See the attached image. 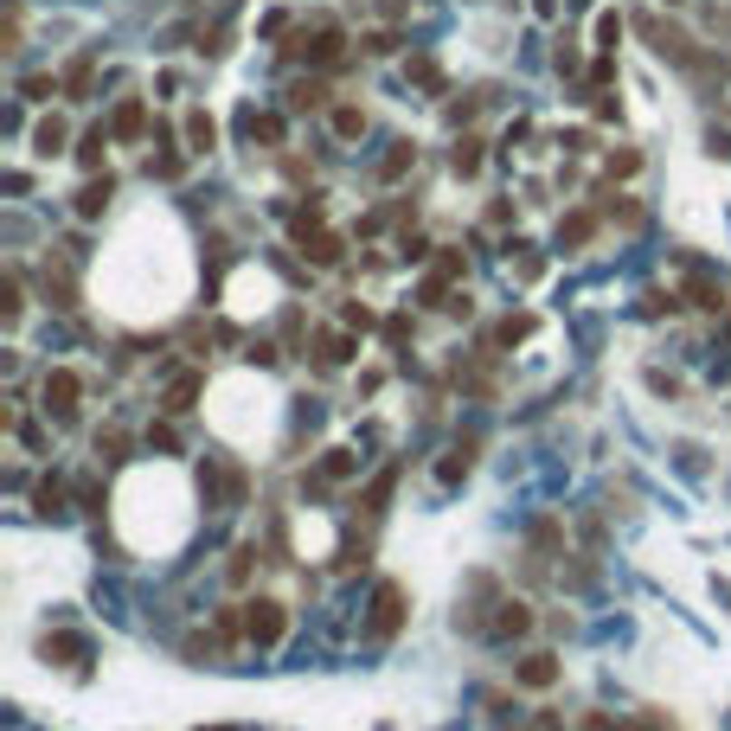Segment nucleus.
<instances>
[{
	"label": "nucleus",
	"instance_id": "20",
	"mask_svg": "<svg viewBox=\"0 0 731 731\" xmlns=\"http://www.w3.org/2000/svg\"><path fill=\"white\" fill-rule=\"evenodd\" d=\"M693 302H699V309H725V282H712V276H693Z\"/></svg>",
	"mask_w": 731,
	"mask_h": 731
},
{
	"label": "nucleus",
	"instance_id": "4",
	"mask_svg": "<svg viewBox=\"0 0 731 731\" xmlns=\"http://www.w3.org/2000/svg\"><path fill=\"white\" fill-rule=\"evenodd\" d=\"M340 45H347V39H340V26H315V33H302L296 45H289V52H302V58H315V64H334V58H340Z\"/></svg>",
	"mask_w": 731,
	"mask_h": 731
},
{
	"label": "nucleus",
	"instance_id": "22",
	"mask_svg": "<svg viewBox=\"0 0 731 731\" xmlns=\"http://www.w3.org/2000/svg\"><path fill=\"white\" fill-rule=\"evenodd\" d=\"M392 488H398V469H385V475L373 481V494H366V514H379V507L392 500Z\"/></svg>",
	"mask_w": 731,
	"mask_h": 731
},
{
	"label": "nucleus",
	"instance_id": "5",
	"mask_svg": "<svg viewBox=\"0 0 731 731\" xmlns=\"http://www.w3.org/2000/svg\"><path fill=\"white\" fill-rule=\"evenodd\" d=\"M90 641L84 635H45V661H64V668H84Z\"/></svg>",
	"mask_w": 731,
	"mask_h": 731
},
{
	"label": "nucleus",
	"instance_id": "15",
	"mask_svg": "<svg viewBox=\"0 0 731 731\" xmlns=\"http://www.w3.org/2000/svg\"><path fill=\"white\" fill-rule=\"evenodd\" d=\"M33 141H39V155H64V141H71V128H64V122H58V116H45V122H39V135H33Z\"/></svg>",
	"mask_w": 731,
	"mask_h": 731
},
{
	"label": "nucleus",
	"instance_id": "29",
	"mask_svg": "<svg viewBox=\"0 0 731 731\" xmlns=\"http://www.w3.org/2000/svg\"><path fill=\"white\" fill-rule=\"evenodd\" d=\"M103 148H109V141H103V128H97V135L78 141V161H84V167H103Z\"/></svg>",
	"mask_w": 731,
	"mask_h": 731
},
{
	"label": "nucleus",
	"instance_id": "14",
	"mask_svg": "<svg viewBox=\"0 0 731 731\" xmlns=\"http://www.w3.org/2000/svg\"><path fill=\"white\" fill-rule=\"evenodd\" d=\"M411 161H417L411 141H392V155L379 161V180H404V174H411Z\"/></svg>",
	"mask_w": 731,
	"mask_h": 731
},
{
	"label": "nucleus",
	"instance_id": "32",
	"mask_svg": "<svg viewBox=\"0 0 731 731\" xmlns=\"http://www.w3.org/2000/svg\"><path fill=\"white\" fill-rule=\"evenodd\" d=\"M680 302L674 296H661V289H654V296H641V315H674Z\"/></svg>",
	"mask_w": 731,
	"mask_h": 731
},
{
	"label": "nucleus",
	"instance_id": "7",
	"mask_svg": "<svg viewBox=\"0 0 731 731\" xmlns=\"http://www.w3.org/2000/svg\"><path fill=\"white\" fill-rule=\"evenodd\" d=\"M469 469H475V436H462V443H456V450L443 456V469H436V475H443V488H456V481L469 475Z\"/></svg>",
	"mask_w": 731,
	"mask_h": 731
},
{
	"label": "nucleus",
	"instance_id": "19",
	"mask_svg": "<svg viewBox=\"0 0 731 731\" xmlns=\"http://www.w3.org/2000/svg\"><path fill=\"white\" fill-rule=\"evenodd\" d=\"M33 507H39V514H45V520H58V514H64V488H58V481H39V494H33Z\"/></svg>",
	"mask_w": 731,
	"mask_h": 731
},
{
	"label": "nucleus",
	"instance_id": "21",
	"mask_svg": "<svg viewBox=\"0 0 731 731\" xmlns=\"http://www.w3.org/2000/svg\"><path fill=\"white\" fill-rule=\"evenodd\" d=\"M321 475H328V481H347V475H353V450H328V456H321Z\"/></svg>",
	"mask_w": 731,
	"mask_h": 731
},
{
	"label": "nucleus",
	"instance_id": "17",
	"mask_svg": "<svg viewBox=\"0 0 731 731\" xmlns=\"http://www.w3.org/2000/svg\"><path fill=\"white\" fill-rule=\"evenodd\" d=\"M141 128H148V109H141V103H122V109H116V141H135Z\"/></svg>",
	"mask_w": 731,
	"mask_h": 731
},
{
	"label": "nucleus",
	"instance_id": "9",
	"mask_svg": "<svg viewBox=\"0 0 731 731\" xmlns=\"http://www.w3.org/2000/svg\"><path fill=\"white\" fill-rule=\"evenodd\" d=\"M591 232H597V212H571L565 225H558V244L577 251V244H591Z\"/></svg>",
	"mask_w": 731,
	"mask_h": 731
},
{
	"label": "nucleus",
	"instance_id": "23",
	"mask_svg": "<svg viewBox=\"0 0 731 731\" xmlns=\"http://www.w3.org/2000/svg\"><path fill=\"white\" fill-rule=\"evenodd\" d=\"M527 334H533V315H507L494 340H500V347H514V340H527Z\"/></svg>",
	"mask_w": 731,
	"mask_h": 731
},
{
	"label": "nucleus",
	"instance_id": "27",
	"mask_svg": "<svg viewBox=\"0 0 731 731\" xmlns=\"http://www.w3.org/2000/svg\"><path fill=\"white\" fill-rule=\"evenodd\" d=\"M90 71H97V58H78V64H71V78H64V90L84 97V90H90Z\"/></svg>",
	"mask_w": 731,
	"mask_h": 731
},
{
	"label": "nucleus",
	"instance_id": "11",
	"mask_svg": "<svg viewBox=\"0 0 731 731\" xmlns=\"http://www.w3.org/2000/svg\"><path fill=\"white\" fill-rule=\"evenodd\" d=\"M302 251H309V263H340V238H334V232H321V225H315V232H302Z\"/></svg>",
	"mask_w": 731,
	"mask_h": 731
},
{
	"label": "nucleus",
	"instance_id": "24",
	"mask_svg": "<svg viewBox=\"0 0 731 731\" xmlns=\"http://www.w3.org/2000/svg\"><path fill=\"white\" fill-rule=\"evenodd\" d=\"M52 90H58V84H52V71H26V78H20V97H33V103L52 97Z\"/></svg>",
	"mask_w": 731,
	"mask_h": 731
},
{
	"label": "nucleus",
	"instance_id": "28",
	"mask_svg": "<svg viewBox=\"0 0 731 731\" xmlns=\"http://www.w3.org/2000/svg\"><path fill=\"white\" fill-rule=\"evenodd\" d=\"M359 128H366V116H359L353 103H340V109H334V135H347V141H353Z\"/></svg>",
	"mask_w": 731,
	"mask_h": 731
},
{
	"label": "nucleus",
	"instance_id": "2",
	"mask_svg": "<svg viewBox=\"0 0 731 731\" xmlns=\"http://www.w3.org/2000/svg\"><path fill=\"white\" fill-rule=\"evenodd\" d=\"M398 622H404V584H379L373 616H366V635L385 641V635H398Z\"/></svg>",
	"mask_w": 731,
	"mask_h": 731
},
{
	"label": "nucleus",
	"instance_id": "13",
	"mask_svg": "<svg viewBox=\"0 0 731 731\" xmlns=\"http://www.w3.org/2000/svg\"><path fill=\"white\" fill-rule=\"evenodd\" d=\"M527 629H533V610H527V603H500L494 635H527Z\"/></svg>",
	"mask_w": 731,
	"mask_h": 731
},
{
	"label": "nucleus",
	"instance_id": "16",
	"mask_svg": "<svg viewBox=\"0 0 731 731\" xmlns=\"http://www.w3.org/2000/svg\"><path fill=\"white\" fill-rule=\"evenodd\" d=\"M450 167H456L462 180H469V174H481V141H475V135H462V141H456V155H450Z\"/></svg>",
	"mask_w": 731,
	"mask_h": 731
},
{
	"label": "nucleus",
	"instance_id": "18",
	"mask_svg": "<svg viewBox=\"0 0 731 731\" xmlns=\"http://www.w3.org/2000/svg\"><path fill=\"white\" fill-rule=\"evenodd\" d=\"M186 141H193V155H205V148H212V141H218V122L193 109V116H186Z\"/></svg>",
	"mask_w": 731,
	"mask_h": 731
},
{
	"label": "nucleus",
	"instance_id": "10",
	"mask_svg": "<svg viewBox=\"0 0 731 731\" xmlns=\"http://www.w3.org/2000/svg\"><path fill=\"white\" fill-rule=\"evenodd\" d=\"M109 193H116V180L103 174V180H90L84 193H78V218H103V205H109Z\"/></svg>",
	"mask_w": 731,
	"mask_h": 731
},
{
	"label": "nucleus",
	"instance_id": "3",
	"mask_svg": "<svg viewBox=\"0 0 731 731\" xmlns=\"http://www.w3.org/2000/svg\"><path fill=\"white\" fill-rule=\"evenodd\" d=\"M282 629H289L282 603H251V616H244V635H251L257 648H276V641H282Z\"/></svg>",
	"mask_w": 731,
	"mask_h": 731
},
{
	"label": "nucleus",
	"instance_id": "36",
	"mask_svg": "<svg viewBox=\"0 0 731 731\" xmlns=\"http://www.w3.org/2000/svg\"><path fill=\"white\" fill-rule=\"evenodd\" d=\"M584 731H610V718H584Z\"/></svg>",
	"mask_w": 731,
	"mask_h": 731
},
{
	"label": "nucleus",
	"instance_id": "31",
	"mask_svg": "<svg viewBox=\"0 0 731 731\" xmlns=\"http://www.w3.org/2000/svg\"><path fill=\"white\" fill-rule=\"evenodd\" d=\"M251 565H257V552H251V546H238V552H232V584H244V577H251Z\"/></svg>",
	"mask_w": 731,
	"mask_h": 731
},
{
	"label": "nucleus",
	"instance_id": "34",
	"mask_svg": "<svg viewBox=\"0 0 731 731\" xmlns=\"http://www.w3.org/2000/svg\"><path fill=\"white\" fill-rule=\"evenodd\" d=\"M97 450H103V456H109V462H116V456H122V450H128V436H122V430H103V436H97Z\"/></svg>",
	"mask_w": 731,
	"mask_h": 731
},
{
	"label": "nucleus",
	"instance_id": "35",
	"mask_svg": "<svg viewBox=\"0 0 731 731\" xmlns=\"http://www.w3.org/2000/svg\"><path fill=\"white\" fill-rule=\"evenodd\" d=\"M597 39H603V45H616V39H622V20H616V14H603V20H597Z\"/></svg>",
	"mask_w": 731,
	"mask_h": 731
},
{
	"label": "nucleus",
	"instance_id": "12",
	"mask_svg": "<svg viewBox=\"0 0 731 731\" xmlns=\"http://www.w3.org/2000/svg\"><path fill=\"white\" fill-rule=\"evenodd\" d=\"M315 359H321V366H347V359H353V340H347V334H315Z\"/></svg>",
	"mask_w": 731,
	"mask_h": 731
},
{
	"label": "nucleus",
	"instance_id": "25",
	"mask_svg": "<svg viewBox=\"0 0 731 731\" xmlns=\"http://www.w3.org/2000/svg\"><path fill=\"white\" fill-rule=\"evenodd\" d=\"M321 103H328L321 84H296V90H289V109H321Z\"/></svg>",
	"mask_w": 731,
	"mask_h": 731
},
{
	"label": "nucleus",
	"instance_id": "37",
	"mask_svg": "<svg viewBox=\"0 0 731 731\" xmlns=\"http://www.w3.org/2000/svg\"><path fill=\"white\" fill-rule=\"evenodd\" d=\"M668 7H674V0H668Z\"/></svg>",
	"mask_w": 731,
	"mask_h": 731
},
{
	"label": "nucleus",
	"instance_id": "30",
	"mask_svg": "<svg viewBox=\"0 0 731 731\" xmlns=\"http://www.w3.org/2000/svg\"><path fill=\"white\" fill-rule=\"evenodd\" d=\"M251 135L276 148V141H282V116H251Z\"/></svg>",
	"mask_w": 731,
	"mask_h": 731
},
{
	"label": "nucleus",
	"instance_id": "6",
	"mask_svg": "<svg viewBox=\"0 0 731 731\" xmlns=\"http://www.w3.org/2000/svg\"><path fill=\"white\" fill-rule=\"evenodd\" d=\"M193 404H199V373L174 379V385H167V398H161V411H167V417H186Z\"/></svg>",
	"mask_w": 731,
	"mask_h": 731
},
{
	"label": "nucleus",
	"instance_id": "8",
	"mask_svg": "<svg viewBox=\"0 0 731 731\" xmlns=\"http://www.w3.org/2000/svg\"><path fill=\"white\" fill-rule=\"evenodd\" d=\"M558 680V654H527L520 661V687H552Z\"/></svg>",
	"mask_w": 731,
	"mask_h": 731
},
{
	"label": "nucleus",
	"instance_id": "33",
	"mask_svg": "<svg viewBox=\"0 0 731 731\" xmlns=\"http://www.w3.org/2000/svg\"><path fill=\"white\" fill-rule=\"evenodd\" d=\"M148 443H155V450H167V456H174V450H180V436H174V423H155V430H148Z\"/></svg>",
	"mask_w": 731,
	"mask_h": 731
},
{
	"label": "nucleus",
	"instance_id": "26",
	"mask_svg": "<svg viewBox=\"0 0 731 731\" xmlns=\"http://www.w3.org/2000/svg\"><path fill=\"white\" fill-rule=\"evenodd\" d=\"M411 78H417V84H423L430 97H443V71H436L430 58H417V64H411Z\"/></svg>",
	"mask_w": 731,
	"mask_h": 731
},
{
	"label": "nucleus",
	"instance_id": "1",
	"mask_svg": "<svg viewBox=\"0 0 731 731\" xmlns=\"http://www.w3.org/2000/svg\"><path fill=\"white\" fill-rule=\"evenodd\" d=\"M39 398H45V411H52V417H71V411H78V398H84V379L71 373V366H52L45 385H39Z\"/></svg>",
	"mask_w": 731,
	"mask_h": 731
}]
</instances>
